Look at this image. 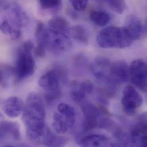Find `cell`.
Segmentation results:
<instances>
[{"label":"cell","instance_id":"18","mask_svg":"<svg viewBox=\"0 0 147 147\" xmlns=\"http://www.w3.org/2000/svg\"><path fill=\"white\" fill-rule=\"evenodd\" d=\"M49 28L56 32L68 34L71 29L69 22L62 17H55L48 22Z\"/></svg>","mask_w":147,"mask_h":147},{"label":"cell","instance_id":"21","mask_svg":"<svg viewBox=\"0 0 147 147\" xmlns=\"http://www.w3.org/2000/svg\"><path fill=\"white\" fill-rule=\"evenodd\" d=\"M90 21L98 26H105L111 21V16L104 10H92L89 15Z\"/></svg>","mask_w":147,"mask_h":147},{"label":"cell","instance_id":"11","mask_svg":"<svg viewBox=\"0 0 147 147\" xmlns=\"http://www.w3.org/2000/svg\"><path fill=\"white\" fill-rule=\"evenodd\" d=\"M38 85L45 92L60 89V78L55 70H51L41 76L38 81Z\"/></svg>","mask_w":147,"mask_h":147},{"label":"cell","instance_id":"3","mask_svg":"<svg viewBox=\"0 0 147 147\" xmlns=\"http://www.w3.org/2000/svg\"><path fill=\"white\" fill-rule=\"evenodd\" d=\"M133 41L124 27L112 26L105 28L97 37V44L104 49L125 48L131 45Z\"/></svg>","mask_w":147,"mask_h":147},{"label":"cell","instance_id":"19","mask_svg":"<svg viewBox=\"0 0 147 147\" xmlns=\"http://www.w3.org/2000/svg\"><path fill=\"white\" fill-rule=\"evenodd\" d=\"M67 142V138L57 136L48 128L46 127L42 144L48 147H59L65 145Z\"/></svg>","mask_w":147,"mask_h":147},{"label":"cell","instance_id":"14","mask_svg":"<svg viewBox=\"0 0 147 147\" xmlns=\"http://www.w3.org/2000/svg\"><path fill=\"white\" fill-rule=\"evenodd\" d=\"M124 27L133 41L140 38L144 32V26L142 21L135 15H131L128 17Z\"/></svg>","mask_w":147,"mask_h":147},{"label":"cell","instance_id":"15","mask_svg":"<svg viewBox=\"0 0 147 147\" xmlns=\"http://www.w3.org/2000/svg\"><path fill=\"white\" fill-rule=\"evenodd\" d=\"M52 127L57 134L63 135L71 130L74 125L63 115L59 112H56L53 117Z\"/></svg>","mask_w":147,"mask_h":147},{"label":"cell","instance_id":"30","mask_svg":"<svg viewBox=\"0 0 147 147\" xmlns=\"http://www.w3.org/2000/svg\"><path fill=\"white\" fill-rule=\"evenodd\" d=\"M97 1H99V2H107V0H96Z\"/></svg>","mask_w":147,"mask_h":147},{"label":"cell","instance_id":"27","mask_svg":"<svg viewBox=\"0 0 147 147\" xmlns=\"http://www.w3.org/2000/svg\"><path fill=\"white\" fill-rule=\"evenodd\" d=\"M78 88L85 94L88 95L93 91L94 85L90 81L86 80L78 85Z\"/></svg>","mask_w":147,"mask_h":147},{"label":"cell","instance_id":"2","mask_svg":"<svg viewBox=\"0 0 147 147\" xmlns=\"http://www.w3.org/2000/svg\"><path fill=\"white\" fill-rule=\"evenodd\" d=\"M36 38L37 47L54 53H61L68 51L72 45L71 41L67 34L46 28L41 22L37 24Z\"/></svg>","mask_w":147,"mask_h":147},{"label":"cell","instance_id":"26","mask_svg":"<svg viewBox=\"0 0 147 147\" xmlns=\"http://www.w3.org/2000/svg\"><path fill=\"white\" fill-rule=\"evenodd\" d=\"M73 87L72 90L71 92V97L74 101L80 103L82 102L86 97L85 94L78 88V84H75Z\"/></svg>","mask_w":147,"mask_h":147},{"label":"cell","instance_id":"13","mask_svg":"<svg viewBox=\"0 0 147 147\" xmlns=\"http://www.w3.org/2000/svg\"><path fill=\"white\" fill-rule=\"evenodd\" d=\"M80 145L82 147H113L115 145L107 136L94 134L86 136L80 140Z\"/></svg>","mask_w":147,"mask_h":147},{"label":"cell","instance_id":"20","mask_svg":"<svg viewBox=\"0 0 147 147\" xmlns=\"http://www.w3.org/2000/svg\"><path fill=\"white\" fill-rule=\"evenodd\" d=\"M69 33L77 42L85 45L88 44L89 35L87 29L84 26L80 25H75L71 28Z\"/></svg>","mask_w":147,"mask_h":147},{"label":"cell","instance_id":"5","mask_svg":"<svg viewBox=\"0 0 147 147\" xmlns=\"http://www.w3.org/2000/svg\"><path fill=\"white\" fill-rule=\"evenodd\" d=\"M143 103L141 94L132 85H127L123 92L121 105L124 113L128 116L134 115Z\"/></svg>","mask_w":147,"mask_h":147},{"label":"cell","instance_id":"28","mask_svg":"<svg viewBox=\"0 0 147 147\" xmlns=\"http://www.w3.org/2000/svg\"><path fill=\"white\" fill-rule=\"evenodd\" d=\"M73 8L76 11L85 10L88 5V0H69Z\"/></svg>","mask_w":147,"mask_h":147},{"label":"cell","instance_id":"1","mask_svg":"<svg viewBox=\"0 0 147 147\" xmlns=\"http://www.w3.org/2000/svg\"><path fill=\"white\" fill-rule=\"evenodd\" d=\"M22 113L28 139L35 144H42L46 129V111L38 94L32 92L29 94Z\"/></svg>","mask_w":147,"mask_h":147},{"label":"cell","instance_id":"6","mask_svg":"<svg viewBox=\"0 0 147 147\" xmlns=\"http://www.w3.org/2000/svg\"><path fill=\"white\" fill-rule=\"evenodd\" d=\"M129 80L140 90H147V65L142 59L135 60L129 67Z\"/></svg>","mask_w":147,"mask_h":147},{"label":"cell","instance_id":"7","mask_svg":"<svg viewBox=\"0 0 147 147\" xmlns=\"http://www.w3.org/2000/svg\"><path fill=\"white\" fill-rule=\"evenodd\" d=\"M129 80V67L124 61L112 63L108 84L116 86L127 82Z\"/></svg>","mask_w":147,"mask_h":147},{"label":"cell","instance_id":"24","mask_svg":"<svg viewBox=\"0 0 147 147\" xmlns=\"http://www.w3.org/2000/svg\"><path fill=\"white\" fill-rule=\"evenodd\" d=\"M106 3L112 10L119 14L124 13L127 9V4L125 0H107Z\"/></svg>","mask_w":147,"mask_h":147},{"label":"cell","instance_id":"10","mask_svg":"<svg viewBox=\"0 0 147 147\" xmlns=\"http://www.w3.org/2000/svg\"><path fill=\"white\" fill-rule=\"evenodd\" d=\"M81 109L84 115L83 129L85 131H90L96 128L98 126V117L100 115V110L91 104H84Z\"/></svg>","mask_w":147,"mask_h":147},{"label":"cell","instance_id":"8","mask_svg":"<svg viewBox=\"0 0 147 147\" xmlns=\"http://www.w3.org/2000/svg\"><path fill=\"white\" fill-rule=\"evenodd\" d=\"M129 140L134 146L146 147L147 146L146 115H142L139 122L132 129Z\"/></svg>","mask_w":147,"mask_h":147},{"label":"cell","instance_id":"25","mask_svg":"<svg viewBox=\"0 0 147 147\" xmlns=\"http://www.w3.org/2000/svg\"><path fill=\"white\" fill-rule=\"evenodd\" d=\"M62 92L60 89L56 90L45 92L44 94V99L47 103L49 105H52L55 101L60 100L62 97Z\"/></svg>","mask_w":147,"mask_h":147},{"label":"cell","instance_id":"29","mask_svg":"<svg viewBox=\"0 0 147 147\" xmlns=\"http://www.w3.org/2000/svg\"><path fill=\"white\" fill-rule=\"evenodd\" d=\"M3 74H2L1 71H0V83H1V82L3 81Z\"/></svg>","mask_w":147,"mask_h":147},{"label":"cell","instance_id":"9","mask_svg":"<svg viewBox=\"0 0 147 147\" xmlns=\"http://www.w3.org/2000/svg\"><path fill=\"white\" fill-rule=\"evenodd\" d=\"M112 62L104 57L97 58L90 65V71L98 81L108 84L110 68Z\"/></svg>","mask_w":147,"mask_h":147},{"label":"cell","instance_id":"16","mask_svg":"<svg viewBox=\"0 0 147 147\" xmlns=\"http://www.w3.org/2000/svg\"><path fill=\"white\" fill-rule=\"evenodd\" d=\"M0 134L2 136H9L16 141L21 139L20 128L16 123L3 121L0 123Z\"/></svg>","mask_w":147,"mask_h":147},{"label":"cell","instance_id":"4","mask_svg":"<svg viewBox=\"0 0 147 147\" xmlns=\"http://www.w3.org/2000/svg\"><path fill=\"white\" fill-rule=\"evenodd\" d=\"M33 43L31 41H27L18 50L14 73L19 80L30 77L35 71L36 63L33 56Z\"/></svg>","mask_w":147,"mask_h":147},{"label":"cell","instance_id":"12","mask_svg":"<svg viewBox=\"0 0 147 147\" xmlns=\"http://www.w3.org/2000/svg\"><path fill=\"white\" fill-rule=\"evenodd\" d=\"M24 107V102L20 98L12 96L5 101L3 110L7 116L10 118H16L22 113Z\"/></svg>","mask_w":147,"mask_h":147},{"label":"cell","instance_id":"23","mask_svg":"<svg viewBox=\"0 0 147 147\" xmlns=\"http://www.w3.org/2000/svg\"><path fill=\"white\" fill-rule=\"evenodd\" d=\"M41 8L47 11H56L61 6L62 0H37Z\"/></svg>","mask_w":147,"mask_h":147},{"label":"cell","instance_id":"17","mask_svg":"<svg viewBox=\"0 0 147 147\" xmlns=\"http://www.w3.org/2000/svg\"><path fill=\"white\" fill-rule=\"evenodd\" d=\"M0 30L13 40H18L21 35V29L16 26L7 18L3 19L0 23Z\"/></svg>","mask_w":147,"mask_h":147},{"label":"cell","instance_id":"22","mask_svg":"<svg viewBox=\"0 0 147 147\" xmlns=\"http://www.w3.org/2000/svg\"><path fill=\"white\" fill-rule=\"evenodd\" d=\"M57 109L58 112L66 117L70 123L74 126L76 121V112L74 108L67 103L61 102L57 105Z\"/></svg>","mask_w":147,"mask_h":147}]
</instances>
